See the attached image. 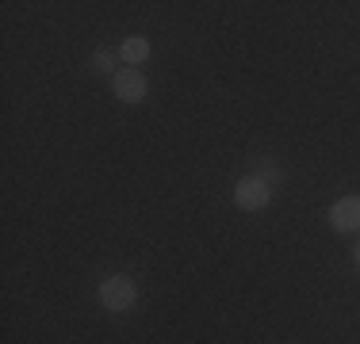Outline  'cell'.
<instances>
[{
  "label": "cell",
  "mask_w": 360,
  "mask_h": 344,
  "mask_svg": "<svg viewBox=\"0 0 360 344\" xmlns=\"http://www.w3.org/2000/svg\"><path fill=\"white\" fill-rule=\"evenodd\" d=\"M111 92H115V100H123V103H142L146 100V92H150V81H146V73L142 69H119L115 77H111Z\"/></svg>",
  "instance_id": "3957f363"
},
{
  "label": "cell",
  "mask_w": 360,
  "mask_h": 344,
  "mask_svg": "<svg viewBox=\"0 0 360 344\" xmlns=\"http://www.w3.org/2000/svg\"><path fill=\"white\" fill-rule=\"evenodd\" d=\"M330 226L338 234H356L360 230V195H345L330 206Z\"/></svg>",
  "instance_id": "277c9868"
},
{
  "label": "cell",
  "mask_w": 360,
  "mask_h": 344,
  "mask_svg": "<svg viewBox=\"0 0 360 344\" xmlns=\"http://www.w3.org/2000/svg\"><path fill=\"white\" fill-rule=\"evenodd\" d=\"M356 268H360V249H356Z\"/></svg>",
  "instance_id": "ba28073f"
},
{
  "label": "cell",
  "mask_w": 360,
  "mask_h": 344,
  "mask_svg": "<svg viewBox=\"0 0 360 344\" xmlns=\"http://www.w3.org/2000/svg\"><path fill=\"white\" fill-rule=\"evenodd\" d=\"M115 62H123V58H119L115 50H108V46H100L96 54H92V69H96V73H104V77H115L119 73Z\"/></svg>",
  "instance_id": "8992f818"
},
{
  "label": "cell",
  "mask_w": 360,
  "mask_h": 344,
  "mask_svg": "<svg viewBox=\"0 0 360 344\" xmlns=\"http://www.w3.org/2000/svg\"><path fill=\"white\" fill-rule=\"evenodd\" d=\"M272 195H276V187H272L264 176H257V172L234 184V203H238V211H264V206L272 203Z\"/></svg>",
  "instance_id": "7a4b0ae2"
},
{
  "label": "cell",
  "mask_w": 360,
  "mask_h": 344,
  "mask_svg": "<svg viewBox=\"0 0 360 344\" xmlns=\"http://www.w3.org/2000/svg\"><path fill=\"white\" fill-rule=\"evenodd\" d=\"M139 303V287H134L131 275H108L104 283H100V306L111 310V314H123V310H131Z\"/></svg>",
  "instance_id": "6da1fadb"
},
{
  "label": "cell",
  "mask_w": 360,
  "mask_h": 344,
  "mask_svg": "<svg viewBox=\"0 0 360 344\" xmlns=\"http://www.w3.org/2000/svg\"><path fill=\"white\" fill-rule=\"evenodd\" d=\"M257 176H264V180H269V184H272V187L280 184V168H276V165H264L261 172H257Z\"/></svg>",
  "instance_id": "52a82bcc"
},
{
  "label": "cell",
  "mask_w": 360,
  "mask_h": 344,
  "mask_svg": "<svg viewBox=\"0 0 360 344\" xmlns=\"http://www.w3.org/2000/svg\"><path fill=\"white\" fill-rule=\"evenodd\" d=\"M119 58H123L127 65H142L146 58H150V39H142V34H127L123 46H119Z\"/></svg>",
  "instance_id": "5b68a950"
}]
</instances>
